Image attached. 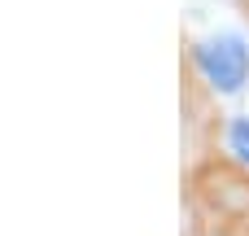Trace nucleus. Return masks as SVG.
Returning <instances> with one entry per match:
<instances>
[{"mask_svg":"<svg viewBox=\"0 0 249 236\" xmlns=\"http://www.w3.org/2000/svg\"><path fill=\"white\" fill-rule=\"evenodd\" d=\"M179 236H249V166L197 149L179 180Z\"/></svg>","mask_w":249,"mask_h":236,"instance_id":"f257e3e1","label":"nucleus"},{"mask_svg":"<svg viewBox=\"0 0 249 236\" xmlns=\"http://www.w3.org/2000/svg\"><path fill=\"white\" fill-rule=\"evenodd\" d=\"M184 70L197 79V83H210L214 92H241L249 79V48L241 39H232V35H214V39H206V44H193V53H188V61H184Z\"/></svg>","mask_w":249,"mask_h":236,"instance_id":"f03ea898","label":"nucleus"},{"mask_svg":"<svg viewBox=\"0 0 249 236\" xmlns=\"http://www.w3.org/2000/svg\"><path fill=\"white\" fill-rule=\"evenodd\" d=\"M223 153L236 158L241 166H249V114H236L223 131Z\"/></svg>","mask_w":249,"mask_h":236,"instance_id":"7ed1b4c3","label":"nucleus"},{"mask_svg":"<svg viewBox=\"0 0 249 236\" xmlns=\"http://www.w3.org/2000/svg\"><path fill=\"white\" fill-rule=\"evenodd\" d=\"M236 4H241V13H245V18H249V0H236Z\"/></svg>","mask_w":249,"mask_h":236,"instance_id":"20e7f679","label":"nucleus"}]
</instances>
